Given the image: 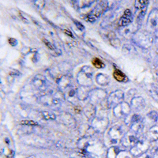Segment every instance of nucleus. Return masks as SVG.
<instances>
[{
  "instance_id": "nucleus-1",
  "label": "nucleus",
  "mask_w": 158,
  "mask_h": 158,
  "mask_svg": "<svg viewBox=\"0 0 158 158\" xmlns=\"http://www.w3.org/2000/svg\"><path fill=\"white\" fill-rule=\"evenodd\" d=\"M107 4H108V2L106 1H101V2H99V4L97 6V7L94 10V11L91 12V14H89V15H87V21L90 22H95L97 18L101 16V14L104 12L107 6Z\"/></svg>"
},
{
  "instance_id": "nucleus-2",
  "label": "nucleus",
  "mask_w": 158,
  "mask_h": 158,
  "mask_svg": "<svg viewBox=\"0 0 158 158\" xmlns=\"http://www.w3.org/2000/svg\"><path fill=\"white\" fill-rule=\"evenodd\" d=\"M148 28L149 30L156 32L158 30V10L154 9L151 11L148 19Z\"/></svg>"
},
{
  "instance_id": "nucleus-3",
  "label": "nucleus",
  "mask_w": 158,
  "mask_h": 158,
  "mask_svg": "<svg viewBox=\"0 0 158 158\" xmlns=\"http://www.w3.org/2000/svg\"><path fill=\"white\" fill-rule=\"evenodd\" d=\"M132 21H133L132 13H131L130 10H126L123 17L120 18L119 22H118V25H120V26H127L130 23H131Z\"/></svg>"
},
{
  "instance_id": "nucleus-4",
  "label": "nucleus",
  "mask_w": 158,
  "mask_h": 158,
  "mask_svg": "<svg viewBox=\"0 0 158 158\" xmlns=\"http://www.w3.org/2000/svg\"><path fill=\"white\" fill-rule=\"evenodd\" d=\"M113 76L117 81H120V82L124 81L126 80V76H125V74L119 70H115L113 73Z\"/></svg>"
},
{
  "instance_id": "nucleus-5",
  "label": "nucleus",
  "mask_w": 158,
  "mask_h": 158,
  "mask_svg": "<svg viewBox=\"0 0 158 158\" xmlns=\"http://www.w3.org/2000/svg\"><path fill=\"white\" fill-rule=\"evenodd\" d=\"M148 90H149V93L150 94V95L153 97V98L158 101V90L156 87L153 85H151Z\"/></svg>"
},
{
  "instance_id": "nucleus-6",
  "label": "nucleus",
  "mask_w": 158,
  "mask_h": 158,
  "mask_svg": "<svg viewBox=\"0 0 158 158\" xmlns=\"http://www.w3.org/2000/svg\"><path fill=\"white\" fill-rule=\"evenodd\" d=\"M148 4H149V1H136L135 6L136 10H140L147 7Z\"/></svg>"
},
{
  "instance_id": "nucleus-7",
  "label": "nucleus",
  "mask_w": 158,
  "mask_h": 158,
  "mask_svg": "<svg viewBox=\"0 0 158 158\" xmlns=\"http://www.w3.org/2000/svg\"><path fill=\"white\" fill-rule=\"evenodd\" d=\"M92 63L97 68H103V67H104V63H103V62L98 58H94L92 60Z\"/></svg>"
},
{
  "instance_id": "nucleus-8",
  "label": "nucleus",
  "mask_w": 158,
  "mask_h": 158,
  "mask_svg": "<svg viewBox=\"0 0 158 158\" xmlns=\"http://www.w3.org/2000/svg\"><path fill=\"white\" fill-rule=\"evenodd\" d=\"M22 125H29V126H36L38 123L33 120H22L21 122Z\"/></svg>"
},
{
  "instance_id": "nucleus-9",
  "label": "nucleus",
  "mask_w": 158,
  "mask_h": 158,
  "mask_svg": "<svg viewBox=\"0 0 158 158\" xmlns=\"http://www.w3.org/2000/svg\"><path fill=\"white\" fill-rule=\"evenodd\" d=\"M43 42L45 44V45H46L49 49H51V50H54L55 49L54 46H53V45H52V44H51L48 40H47L46 39H43Z\"/></svg>"
},
{
  "instance_id": "nucleus-10",
  "label": "nucleus",
  "mask_w": 158,
  "mask_h": 158,
  "mask_svg": "<svg viewBox=\"0 0 158 158\" xmlns=\"http://www.w3.org/2000/svg\"><path fill=\"white\" fill-rule=\"evenodd\" d=\"M74 24H75L76 26H77V28L79 29V30H81V31L84 30V29H85L84 25H83L81 23V22H77V21H76V20H74Z\"/></svg>"
},
{
  "instance_id": "nucleus-11",
  "label": "nucleus",
  "mask_w": 158,
  "mask_h": 158,
  "mask_svg": "<svg viewBox=\"0 0 158 158\" xmlns=\"http://www.w3.org/2000/svg\"><path fill=\"white\" fill-rule=\"evenodd\" d=\"M149 116L150 117V118H152L153 120H154V121L157 120L158 115H157V113H156V111H152V112H150V113L149 114Z\"/></svg>"
},
{
  "instance_id": "nucleus-12",
  "label": "nucleus",
  "mask_w": 158,
  "mask_h": 158,
  "mask_svg": "<svg viewBox=\"0 0 158 158\" xmlns=\"http://www.w3.org/2000/svg\"><path fill=\"white\" fill-rule=\"evenodd\" d=\"M9 43H10V44H11L12 46H15V45L17 44V43H18V42H17V40L15 39V38H10Z\"/></svg>"
},
{
  "instance_id": "nucleus-13",
  "label": "nucleus",
  "mask_w": 158,
  "mask_h": 158,
  "mask_svg": "<svg viewBox=\"0 0 158 158\" xmlns=\"http://www.w3.org/2000/svg\"><path fill=\"white\" fill-rule=\"evenodd\" d=\"M64 32H65V33H66V34L69 35V36H71V37H73V34H72V33L70 32V31L67 30V29H66V30H64Z\"/></svg>"
},
{
  "instance_id": "nucleus-14",
  "label": "nucleus",
  "mask_w": 158,
  "mask_h": 158,
  "mask_svg": "<svg viewBox=\"0 0 158 158\" xmlns=\"http://www.w3.org/2000/svg\"><path fill=\"white\" fill-rule=\"evenodd\" d=\"M156 78L158 80V67L156 69Z\"/></svg>"
},
{
  "instance_id": "nucleus-15",
  "label": "nucleus",
  "mask_w": 158,
  "mask_h": 158,
  "mask_svg": "<svg viewBox=\"0 0 158 158\" xmlns=\"http://www.w3.org/2000/svg\"><path fill=\"white\" fill-rule=\"evenodd\" d=\"M156 37L158 39V30L156 32Z\"/></svg>"
}]
</instances>
